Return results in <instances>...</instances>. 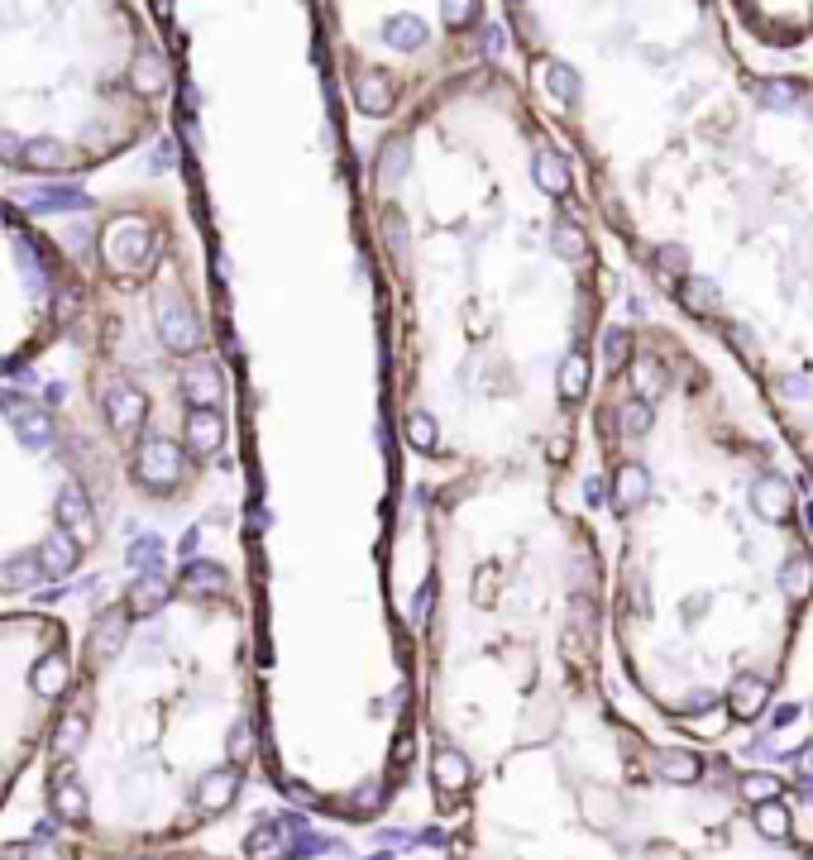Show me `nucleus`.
<instances>
[{
  "mask_svg": "<svg viewBox=\"0 0 813 860\" xmlns=\"http://www.w3.org/2000/svg\"><path fill=\"white\" fill-rule=\"evenodd\" d=\"M230 603L226 569L187 560L173 578H135L91 617L44 750V817L139 851L234 809L254 718L240 703L249 645Z\"/></svg>",
  "mask_w": 813,
  "mask_h": 860,
  "instance_id": "f257e3e1",
  "label": "nucleus"
},
{
  "mask_svg": "<svg viewBox=\"0 0 813 860\" xmlns=\"http://www.w3.org/2000/svg\"><path fill=\"white\" fill-rule=\"evenodd\" d=\"M68 254L82 287L62 335L82 388L72 416L96 445L111 493L173 502L226 445V382L178 273V234L163 210L115 202Z\"/></svg>",
  "mask_w": 813,
  "mask_h": 860,
  "instance_id": "f03ea898",
  "label": "nucleus"
},
{
  "mask_svg": "<svg viewBox=\"0 0 813 860\" xmlns=\"http://www.w3.org/2000/svg\"><path fill=\"white\" fill-rule=\"evenodd\" d=\"M168 68L139 0H0V168L87 177L159 125Z\"/></svg>",
  "mask_w": 813,
  "mask_h": 860,
  "instance_id": "7ed1b4c3",
  "label": "nucleus"
},
{
  "mask_svg": "<svg viewBox=\"0 0 813 860\" xmlns=\"http://www.w3.org/2000/svg\"><path fill=\"white\" fill-rule=\"evenodd\" d=\"M111 479L68 402L0 378V603L68 588L106 546Z\"/></svg>",
  "mask_w": 813,
  "mask_h": 860,
  "instance_id": "20e7f679",
  "label": "nucleus"
},
{
  "mask_svg": "<svg viewBox=\"0 0 813 860\" xmlns=\"http://www.w3.org/2000/svg\"><path fill=\"white\" fill-rule=\"evenodd\" d=\"M72 669L77 641L68 621L34 607H0V813L30 765L44 760Z\"/></svg>",
  "mask_w": 813,
  "mask_h": 860,
  "instance_id": "39448f33",
  "label": "nucleus"
},
{
  "mask_svg": "<svg viewBox=\"0 0 813 860\" xmlns=\"http://www.w3.org/2000/svg\"><path fill=\"white\" fill-rule=\"evenodd\" d=\"M72 254L20 206L0 202V378L54 354L77 316Z\"/></svg>",
  "mask_w": 813,
  "mask_h": 860,
  "instance_id": "423d86ee",
  "label": "nucleus"
},
{
  "mask_svg": "<svg viewBox=\"0 0 813 860\" xmlns=\"http://www.w3.org/2000/svg\"><path fill=\"white\" fill-rule=\"evenodd\" d=\"M0 860H206V856H187V851H173V846H101V841H87L77 832L58 827L54 817H44L34 832H20V837H5L0 841Z\"/></svg>",
  "mask_w": 813,
  "mask_h": 860,
  "instance_id": "0eeeda50",
  "label": "nucleus"
},
{
  "mask_svg": "<svg viewBox=\"0 0 813 860\" xmlns=\"http://www.w3.org/2000/svg\"><path fill=\"white\" fill-rule=\"evenodd\" d=\"M752 502H756V512H760V516H770V521H780V516L794 507V493H790V483H785L780 473H766V479H756V488H752Z\"/></svg>",
  "mask_w": 813,
  "mask_h": 860,
  "instance_id": "6e6552de",
  "label": "nucleus"
},
{
  "mask_svg": "<svg viewBox=\"0 0 813 860\" xmlns=\"http://www.w3.org/2000/svg\"><path fill=\"white\" fill-rule=\"evenodd\" d=\"M651 770L661 775V779H671V784H689V779H699L703 760L694 756V750H655Z\"/></svg>",
  "mask_w": 813,
  "mask_h": 860,
  "instance_id": "1a4fd4ad",
  "label": "nucleus"
},
{
  "mask_svg": "<svg viewBox=\"0 0 813 860\" xmlns=\"http://www.w3.org/2000/svg\"><path fill=\"white\" fill-rule=\"evenodd\" d=\"M760 708H766V679L742 674V679L732 684V718L752 722V718H760Z\"/></svg>",
  "mask_w": 813,
  "mask_h": 860,
  "instance_id": "9d476101",
  "label": "nucleus"
},
{
  "mask_svg": "<svg viewBox=\"0 0 813 860\" xmlns=\"http://www.w3.org/2000/svg\"><path fill=\"white\" fill-rule=\"evenodd\" d=\"M646 497H651V473L641 469V465H622V469H618V507L632 512V507H641Z\"/></svg>",
  "mask_w": 813,
  "mask_h": 860,
  "instance_id": "9b49d317",
  "label": "nucleus"
},
{
  "mask_svg": "<svg viewBox=\"0 0 813 860\" xmlns=\"http://www.w3.org/2000/svg\"><path fill=\"white\" fill-rule=\"evenodd\" d=\"M436 784H440V793H460L465 784H469V760L460 756V750H436Z\"/></svg>",
  "mask_w": 813,
  "mask_h": 860,
  "instance_id": "f8f14e48",
  "label": "nucleus"
},
{
  "mask_svg": "<svg viewBox=\"0 0 813 860\" xmlns=\"http://www.w3.org/2000/svg\"><path fill=\"white\" fill-rule=\"evenodd\" d=\"M780 584H785V593H790L794 603L809 598V593H813V560H809V554H794V560L780 569Z\"/></svg>",
  "mask_w": 813,
  "mask_h": 860,
  "instance_id": "ddd939ff",
  "label": "nucleus"
},
{
  "mask_svg": "<svg viewBox=\"0 0 813 860\" xmlns=\"http://www.w3.org/2000/svg\"><path fill=\"white\" fill-rule=\"evenodd\" d=\"M679 301H685L694 316H713L718 311V287L708 283V277H689V283L679 287Z\"/></svg>",
  "mask_w": 813,
  "mask_h": 860,
  "instance_id": "4468645a",
  "label": "nucleus"
},
{
  "mask_svg": "<svg viewBox=\"0 0 813 860\" xmlns=\"http://www.w3.org/2000/svg\"><path fill=\"white\" fill-rule=\"evenodd\" d=\"M584 388H588V359L584 354H570V359L560 364V397H565V402H580Z\"/></svg>",
  "mask_w": 813,
  "mask_h": 860,
  "instance_id": "2eb2a0df",
  "label": "nucleus"
},
{
  "mask_svg": "<svg viewBox=\"0 0 813 860\" xmlns=\"http://www.w3.org/2000/svg\"><path fill=\"white\" fill-rule=\"evenodd\" d=\"M742 799L746 803H770V799H780V775H766V770H756V775H746L742 779Z\"/></svg>",
  "mask_w": 813,
  "mask_h": 860,
  "instance_id": "dca6fc26",
  "label": "nucleus"
},
{
  "mask_svg": "<svg viewBox=\"0 0 813 860\" xmlns=\"http://www.w3.org/2000/svg\"><path fill=\"white\" fill-rule=\"evenodd\" d=\"M756 827H760V837L785 841V837H790V813H785L780 803L770 799V803H760V809H756Z\"/></svg>",
  "mask_w": 813,
  "mask_h": 860,
  "instance_id": "f3484780",
  "label": "nucleus"
},
{
  "mask_svg": "<svg viewBox=\"0 0 813 860\" xmlns=\"http://www.w3.org/2000/svg\"><path fill=\"white\" fill-rule=\"evenodd\" d=\"M603 359H608V368H622L627 359H632V330H603Z\"/></svg>",
  "mask_w": 813,
  "mask_h": 860,
  "instance_id": "a211bd4d",
  "label": "nucleus"
},
{
  "mask_svg": "<svg viewBox=\"0 0 813 860\" xmlns=\"http://www.w3.org/2000/svg\"><path fill=\"white\" fill-rule=\"evenodd\" d=\"M618 426H622L627 435H641V431L651 426V406L641 402V397H637V402H622V406H618Z\"/></svg>",
  "mask_w": 813,
  "mask_h": 860,
  "instance_id": "6ab92c4d",
  "label": "nucleus"
},
{
  "mask_svg": "<svg viewBox=\"0 0 813 860\" xmlns=\"http://www.w3.org/2000/svg\"><path fill=\"white\" fill-rule=\"evenodd\" d=\"M665 388V368L655 364V359H637V392H641V402H646L651 392H661Z\"/></svg>",
  "mask_w": 813,
  "mask_h": 860,
  "instance_id": "aec40b11",
  "label": "nucleus"
},
{
  "mask_svg": "<svg viewBox=\"0 0 813 860\" xmlns=\"http://www.w3.org/2000/svg\"><path fill=\"white\" fill-rule=\"evenodd\" d=\"M406 440H412L416 449H436V421L431 416H406Z\"/></svg>",
  "mask_w": 813,
  "mask_h": 860,
  "instance_id": "412c9836",
  "label": "nucleus"
},
{
  "mask_svg": "<svg viewBox=\"0 0 813 860\" xmlns=\"http://www.w3.org/2000/svg\"><path fill=\"white\" fill-rule=\"evenodd\" d=\"M359 105H364V111H374V115H383L388 111V87L378 82V77H364V82H359Z\"/></svg>",
  "mask_w": 813,
  "mask_h": 860,
  "instance_id": "4be33fe9",
  "label": "nucleus"
},
{
  "mask_svg": "<svg viewBox=\"0 0 813 860\" xmlns=\"http://www.w3.org/2000/svg\"><path fill=\"white\" fill-rule=\"evenodd\" d=\"M283 856V837L278 832H259L254 841H249V860H278Z\"/></svg>",
  "mask_w": 813,
  "mask_h": 860,
  "instance_id": "5701e85b",
  "label": "nucleus"
},
{
  "mask_svg": "<svg viewBox=\"0 0 813 860\" xmlns=\"http://www.w3.org/2000/svg\"><path fill=\"white\" fill-rule=\"evenodd\" d=\"M556 249H560V254H565V259H580V254H584V234L574 230V225H560V234H556Z\"/></svg>",
  "mask_w": 813,
  "mask_h": 860,
  "instance_id": "b1692460",
  "label": "nucleus"
},
{
  "mask_svg": "<svg viewBox=\"0 0 813 860\" xmlns=\"http://www.w3.org/2000/svg\"><path fill=\"white\" fill-rule=\"evenodd\" d=\"M574 627H580L584 637H594V627H598V607L588 603V598H574Z\"/></svg>",
  "mask_w": 813,
  "mask_h": 860,
  "instance_id": "393cba45",
  "label": "nucleus"
},
{
  "mask_svg": "<svg viewBox=\"0 0 813 860\" xmlns=\"http://www.w3.org/2000/svg\"><path fill=\"white\" fill-rule=\"evenodd\" d=\"M760 96H766V105H776V111H790V105H794V91L785 87V82L766 87V91H760Z\"/></svg>",
  "mask_w": 813,
  "mask_h": 860,
  "instance_id": "a878e982",
  "label": "nucleus"
},
{
  "mask_svg": "<svg viewBox=\"0 0 813 860\" xmlns=\"http://www.w3.org/2000/svg\"><path fill=\"white\" fill-rule=\"evenodd\" d=\"M541 177H546V187L550 192H565V168L556 163V158H546V168H541Z\"/></svg>",
  "mask_w": 813,
  "mask_h": 860,
  "instance_id": "bb28decb",
  "label": "nucleus"
},
{
  "mask_svg": "<svg viewBox=\"0 0 813 860\" xmlns=\"http://www.w3.org/2000/svg\"><path fill=\"white\" fill-rule=\"evenodd\" d=\"M431 603H436V588H422V593H416V603H412V621H426L431 617Z\"/></svg>",
  "mask_w": 813,
  "mask_h": 860,
  "instance_id": "cd10ccee",
  "label": "nucleus"
},
{
  "mask_svg": "<svg viewBox=\"0 0 813 860\" xmlns=\"http://www.w3.org/2000/svg\"><path fill=\"white\" fill-rule=\"evenodd\" d=\"M546 459H550V465H565V459H570V435H556V440L546 445Z\"/></svg>",
  "mask_w": 813,
  "mask_h": 860,
  "instance_id": "c85d7f7f",
  "label": "nucleus"
},
{
  "mask_svg": "<svg viewBox=\"0 0 813 860\" xmlns=\"http://www.w3.org/2000/svg\"><path fill=\"white\" fill-rule=\"evenodd\" d=\"M412 750H416L412 732H402V736H398V746H392V765H406V760H412Z\"/></svg>",
  "mask_w": 813,
  "mask_h": 860,
  "instance_id": "c756f323",
  "label": "nucleus"
},
{
  "mask_svg": "<svg viewBox=\"0 0 813 860\" xmlns=\"http://www.w3.org/2000/svg\"><path fill=\"white\" fill-rule=\"evenodd\" d=\"M392 38L412 44V38H422V24H416V20H398V24H392Z\"/></svg>",
  "mask_w": 813,
  "mask_h": 860,
  "instance_id": "7c9ffc66",
  "label": "nucleus"
},
{
  "mask_svg": "<svg viewBox=\"0 0 813 860\" xmlns=\"http://www.w3.org/2000/svg\"><path fill=\"white\" fill-rule=\"evenodd\" d=\"M378 841H383V846H406L412 837H406V832H398V827H388V832H378Z\"/></svg>",
  "mask_w": 813,
  "mask_h": 860,
  "instance_id": "2f4dec72",
  "label": "nucleus"
},
{
  "mask_svg": "<svg viewBox=\"0 0 813 860\" xmlns=\"http://www.w3.org/2000/svg\"><path fill=\"white\" fill-rule=\"evenodd\" d=\"M584 497H588V507H598V502H603V483L598 479H584Z\"/></svg>",
  "mask_w": 813,
  "mask_h": 860,
  "instance_id": "473e14b6",
  "label": "nucleus"
},
{
  "mask_svg": "<svg viewBox=\"0 0 813 860\" xmlns=\"http://www.w3.org/2000/svg\"><path fill=\"white\" fill-rule=\"evenodd\" d=\"M713 703H718L713 693H694V698H689V712H708V708H713Z\"/></svg>",
  "mask_w": 813,
  "mask_h": 860,
  "instance_id": "72a5a7b5",
  "label": "nucleus"
},
{
  "mask_svg": "<svg viewBox=\"0 0 813 860\" xmlns=\"http://www.w3.org/2000/svg\"><path fill=\"white\" fill-rule=\"evenodd\" d=\"M794 718H799V708H780V712H776V726H790Z\"/></svg>",
  "mask_w": 813,
  "mask_h": 860,
  "instance_id": "f704fd0d",
  "label": "nucleus"
}]
</instances>
